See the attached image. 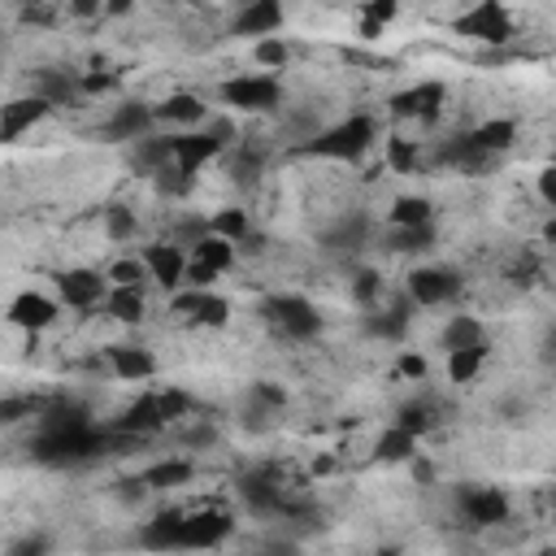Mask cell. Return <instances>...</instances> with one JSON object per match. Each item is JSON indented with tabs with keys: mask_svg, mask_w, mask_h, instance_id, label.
<instances>
[{
	"mask_svg": "<svg viewBox=\"0 0 556 556\" xmlns=\"http://www.w3.org/2000/svg\"><path fill=\"white\" fill-rule=\"evenodd\" d=\"M191 473H195V465L187 456H169V460H156L152 469H143V486L148 491H174V486L191 482Z\"/></svg>",
	"mask_w": 556,
	"mask_h": 556,
	"instance_id": "32",
	"label": "cell"
},
{
	"mask_svg": "<svg viewBox=\"0 0 556 556\" xmlns=\"http://www.w3.org/2000/svg\"><path fill=\"white\" fill-rule=\"evenodd\" d=\"M169 308H174V313H182L191 326H208V330H217V326H226V321H230V300H226V295H217V291H208V287L174 291Z\"/></svg>",
	"mask_w": 556,
	"mask_h": 556,
	"instance_id": "13",
	"label": "cell"
},
{
	"mask_svg": "<svg viewBox=\"0 0 556 556\" xmlns=\"http://www.w3.org/2000/svg\"><path fill=\"white\" fill-rule=\"evenodd\" d=\"M486 352H491L486 343L452 348V352H447V382H460V387H465V382H473V378H478V369L486 365Z\"/></svg>",
	"mask_w": 556,
	"mask_h": 556,
	"instance_id": "36",
	"label": "cell"
},
{
	"mask_svg": "<svg viewBox=\"0 0 556 556\" xmlns=\"http://www.w3.org/2000/svg\"><path fill=\"white\" fill-rule=\"evenodd\" d=\"M452 30L460 39H473V43H486V48H504L513 39V13L504 9V0H473L452 22Z\"/></svg>",
	"mask_w": 556,
	"mask_h": 556,
	"instance_id": "6",
	"label": "cell"
},
{
	"mask_svg": "<svg viewBox=\"0 0 556 556\" xmlns=\"http://www.w3.org/2000/svg\"><path fill=\"white\" fill-rule=\"evenodd\" d=\"M104 274H109V282H113V287H143V282H152V274H148L143 256H122V261H113Z\"/></svg>",
	"mask_w": 556,
	"mask_h": 556,
	"instance_id": "42",
	"label": "cell"
},
{
	"mask_svg": "<svg viewBox=\"0 0 556 556\" xmlns=\"http://www.w3.org/2000/svg\"><path fill=\"white\" fill-rule=\"evenodd\" d=\"M395 13H400V0H365V9H361V22L387 26V22H395Z\"/></svg>",
	"mask_w": 556,
	"mask_h": 556,
	"instance_id": "51",
	"label": "cell"
},
{
	"mask_svg": "<svg viewBox=\"0 0 556 556\" xmlns=\"http://www.w3.org/2000/svg\"><path fill=\"white\" fill-rule=\"evenodd\" d=\"M348 291H352V300H356L361 308H369V304L382 300V274H378V269H356L352 282H348Z\"/></svg>",
	"mask_w": 556,
	"mask_h": 556,
	"instance_id": "44",
	"label": "cell"
},
{
	"mask_svg": "<svg viewBox=\"0 0 556 556\" xmlns=\"http://www.w3.org/2000/svg\"><path fill=\"white\" fill-rule=\"evenodd\" d=\"M139 0H104V17H130Z\"/></svg>",
	"mask_w": 556,
	"mask_h": 556,
	"instance_id": "58",
	"label": "cell"
},
{
	"mask_svg": "<svg viewBox=\"0 0 556 556\" xmlns=\"http://www.w3.org/2000/svg\"><path fill=\"white\" fill-rule=\"evenodd\" d=\"M139 543H143V547H161V552L182 547V508H165V513H156V517L143 526Z\"/></svg>",
	"mask_w": 556,
	"mask_h": 556,
	"instance_id": "28",
	"label": "cell"
},
{
	"mask_svg": "<svg viewBox=\"0 0 556 556\" xmlns=\"http://www.w3.org/2000/svg\"><path fill=\"white\" fill-rule=\"evenodd\" d=\"M117 439L113 426L91 421V413L74 400H48L39 408V430L30 439V456L39 465H83L104 456V447Z\"/></svg>",
	"mask_w": 556,
	"mask_h": 556,
	"instance_id": "1",
	"label": "cell"
},
{
	"mask_svg": "<svg viewBox=\"0 0 556 556\" xmlns=\"http://www.w3.org/2000/svg\"><path fill=\"white\" fill-rule=\"evenodd\" d=\"M387 104H391L395 122H439V113L447 104V83L443 78H421V83L395 91Z\"/></svg>",
	"mask_w": 556,
	"mask_h": 556,
	"instance_id": "7",
	"label": "cell"
},
{
	"mask_svg": "<svg viewBox=\"0 0 556 556\" xmlns=\"http://www.w3.org/2000/svg\"><path fill=\"white\" fill-rule=\"evenodd\" d=\"M252 56H256L261 70L278 74V70H287V61H291V43H287L282 35H265V39L252 43Z\"/></svg>",
	"mask_w": 556,
	"mask_h": 556,
	"instance_id": "41",
	"label": "cell"
},
{
	"mask_svg": "<svg viewBox=\"0 0 556 556\" xmlns=\"http://www.w3.org/2000/svg\"><path fill=\"white\" fill-rule=\"evenodd\" d=\"M434 161H439V165H452V169H460V174H482L495 156L473 139V130H460V135H452V139L439 143Z\"/></svg>",
	"mask_w": 556,
	"mask_h": 556,
	"instance_id": "21",
	"label": "cell"
},
{
	"mask_svg": "<svg viewBox=\"0 0 556 556\" xmlns=\"http://www.w3.org/2000/svg\"><path fill=\"white\" fill-rule=\"evenodd\" d=\"M104 235L113 243H126L139 235V213L130 204H104Z\"/></svg>",
	"mask_w": 556,
	"mask_h": 556,
	"instance_id": "40",
	"label": "cell"
},
{
	"mask_svg": "<svg viewBox=\"0 0 556 556\" xmlns=\"http://www.w3.org/2000/svg\"><path fill=\"white\" fill-rule=\"evenodd\" d=\"M70 4V17H100L104 13V0H65Z\"/></svg>",
	"mask_w": 556,
	"mask_h": 556,
	"instance_id": "57",
	"label": "cell"
},
{
	"mask_svg": "<svg viewBox=\"0 0 556 556\" xmlns=\"http://www.w3.org/2000/svg\"><path fill=\"white\" fill-rule=\"evenodd\" d=\"M408 291H404V300H395V304H369L365 313H361V330L369 334V339H378V343H400L404 334H408Z\"/></svg>",
	"mask_w": 556,
	"mask_h": 556,
	"instance_id": "19",
	"label": "cell"
},
{
	"mask_svg": "<svg viewBox=\"0 0 556 556\" xmlns=\"http://www.w3.org/2000/svg\"><path fill=\"white\" fill-rule=\"evenodd\" d=\"M161 426H169V421L161 417L156 391H152V395H139L135 404H126V408H122V417L113 421V430H117V434H126V439H135V434H152V430H161Z\"/></svg>",
	"mask_w": 556,
	"mask_h": 556,
	"instance_id": "25",
	"label": "cell"
},
{
	"mask_svg": "<svg viewBox=\"0 0 556 556\" xmlns=\"http://www.w3.org/2000/svg\"><path fill=\"white\" fill-rule=\"evenodd\" d=\"M261 313H265V321H269L282 339H291V343H308V339H317L321 326H326L321 313H317V304L304 300V295H291V291L261 300Z\"/></svg>",
	"mask_w": 556,
	"mask_h": 556,
	"instance_id": "4",
	"label": "cell"
},
{
	"mask_svg": "<svg viewBox=\"0 0 556 556\" xmlns=\"http://www.w3.org/2000/svg\"><path fill=\"white\" fill-rule=\"evenodd\" d=\"M239 252H243V256H256V252H265V235H256V230H252V235L239 243Z\"/></svg>",
	"mask_w": 556,
	"mask_h": 556,
	"instance_id": "59",
	"label": "cell"
},
{
	"mask_svg": "<svg viewBox=\"0 0 556 556\" xmlns=\"http://www.w3.org/2000/svg\"><path fill=\"white\" fill-rule=\"evenodd\" d=\"M539 361L556 369V321H552V326L543 330V339H539Z\"/></svg>",
	"mask_w": 556,
	"mask_h": 556,
	"instance_id": "56",
	"label": "cell"
},
{
	"mask_svg": "<svg viewBox=\"0 0 556 556\" xmlns=\"http://www.w3.org/2000/svg\"><path fill=\"white\" fill-rule=\"evenodd\" d=\"M543 239H547V243H556V217H552V222L543 226Z\"/></svg>",
	"mask_w": 556,
	"mask_h": 556,
	"instance_id": "60",
	"label": "cell"
},
{
	"mask_svg": "<svg viewBox=\"0 0 556 556\" xmlns=\"http://www.w3.org/2000/svg\"><path fill=\"white\" fill-rule=\"evenodd\" d=\"M104 356H109L113 378H122V382H148L156 374V352L143 343H113Z\"/></svg>",
	"mask_w": 556,
	"mask_h": 556,
	"instance_id": "23",
	"label": "cell"
},
{
	"mask_svg": "<svg viewBox=\"0 0 556 556\" xmlns=\"http://www.w3.org/2000/svg\"><path fill=\"white\" fill-rule=\"evenodd\" d=\"M235 495L243 500V508L248 513H256V517H278V513H295V504H287V495H282V478H278V469L265 460V465H252V469H243L239 478H235Z\"/></svg>",
	"mask_w": 556,
	"mask_h": 556,
	"instance_id": "5",
	"label": "cell"
},
{
	"mask_svg": "<svg viewBox=\"0 0 556 556\" xmlns=\"http://www.w3.org/2000/svg\"><path fill=\"white\" fill-rule=\"evenodd\" d=\"M43 552H52V539L48 534H22V539H13L4 547V556H43Z\"/></svg>",
	"mask_w": 556,
	"mask_h": 556,
	"instance_id": "50",
	"label": "cell"
},
{
	"mask_svg": "<svg viewBox=\"0 0 556 556\" xmlns=\"http://www.w3.org/2000/svg\"><path fill=\"white\" fill-rule=\"evenodd\" d=\"M282 22H287V9H282V0H252V4H239L235 9V17H230V35L235 39H265V35H278L282 30Z\"/></svg>",
	"mask_w": 556,
	"mask_h": 556,
	"instance_id": "14",
	"label": "cell"
},
{
	"mask_svg": "<svg viewBox=\"0 0 556 556\" xmlns=\"http://www.w3.org/2000/svg\"><path fill=\"white\" fill-rule=\"evenodd\" d=\"M174 161V143H169V135H143V139H135L130 143V165L139 169V174H156V169H165Z\"/></svg>",
	"mask_w": 556,
	"mask_h": 556,
	"instance_id": "27",
	"label": "cell"
},
{
	"mask_svg": "<svg viewBox=\"0 0 556 556\" xmlns=\"http://www.w3.org/2000/svg\"><path fill=\"white\" fill-rule=\"evenodd\" d=\"M152 130H156V104H148V100H122L100 122V139L104 143H135V139H143Z\"/></svg>",
	"mask_w": 556,
	"mask_h": 556,
	"instance_id": "9",
	"label": "cell"
},
{
	"mask_svg": "<svg viewBox=\"0 0 556 556\" xmlns=\"http://www.w3.org/2000/svg\"><path fill=\"white\" fill-rule=\"evenodd\" d=\"M156 404H161V417H165V421H178V417L191 413V395H187L182 387H165V391H156Z\"/></svg>",
	"mask_w": 556,
	"mask_h": 556,
	"instance_id": "48",
	"label": "cell"
},
{
	"mask_svg": "<svg viewBox=\"0 0 556 556\" xmlns=\"http://www.w3.org/2000/svg\"><path fill=\"white\" fill-rule=\"evenodd\" d=\"M387 217L391 226H421V222H434V204L426 195H400Z\"/></svg>",
	"mask_w": 556,
	"mask_h": 556,
	"instance_id": "39",
	"label": "cell"
},
{
	"mask_svg": "<svg viewBox=\"0 0 556 556\" xmlns=\"http://www.w3.org/2000/svg\"><path fill=\"white\" fill-rule=\"evenodd\" d=\"M374 456H378L382 465H404V460H413V456H417V434L391 421V426L378 434V443H374Z\"/></svg>",
	"mask_w": 556,
	"mask_h": 556,
	"instance_id": "29",
	"label": "cell"
},
{
	"mask_svg": "<svg viewBox=\"0 0 556 556\" xmlns=\"http://www.w3.org/2000/svg\"><path fill=\"white\" fill-rule=\"evenodd\" d=\"M208 230L222 235V239H230V243H243V239L252 235V217H248L243 208L226 204V208H217V213L208 217Z\"/></svg>",
	"mask_w": 556,
	"mask_h": 556,
	"instance_id": "37",
	"label": "cell"
},
{
	"mask_svg": "<svg viewBox=\"0 0 556 556\" xmlns=\"http://www.w3.org/2000/svg\"><path fill=\"white\" fill-rule=\"evenodd\" d=\"M265 156H269V148L256 135H243L239 148H235V156H230V178L235 182H256V174L265 169Z\"/></svg>",
	"mask_w": 556,
	"mask_h": 556,
	"instance_id": "30",
	"label": "cell"
},
{
	"mask_svg": "<svg viewBox=\"0 0 556 556\" xmlns=\"http://www.w3.org/2000/svg\"><path fill=\"white\" fill-rule=\"evenodd\" d=\"M382 161H387L391 174H417V169H421V143L408 139V135H387Z\"/></svg>",
	"mask_w": 556,
	"mask_h": 556,
	"instance_id": "33",
	"label": "cell"
},
{
	"mask_svg": "<svg viewBox=\"0 0 556 556\" xmlns=\"http://www.w3.org/2000/svg\"><path fill=\"white\" fill-rule=\"evenodd\" d=\"M456 508L469 526H504L513 504L500 486H486V482H460L456 486Z\"/></svg>",
	"mask_w": 556,
	"mask_h": 556,
	"instance_id": "8",
	"label": "cell"
},
{
	"mask_svg": "<svg viewBox=\"0 0 556 556\" xmlns=\"http://www.w3.org/2000/svg\"><path fill=\"white\" fill-rule=\"evenodd\" d=\"M139 256H143L152 282H156L161 291L174 295L178 287H187V265H191V256L182 252V243H174V239H156V243H148Z\"/></svg>",
	"mask_w": 556,
	"mask_h": 556,
	"instance_id": "11",
	"label": "cell"
},
{
	"mask_svg": "<svg viewBox=\"0 0 556 556\" xmlns=\"http://www.w3.org/2000/svg\"><path fill=\"white\" fill-rule=\"evenodd\" d=\"M282 130H287V139H295V148H300L304 139H313V135L321 130V117H317L313 109H295V113H287Z\"/></svg>",
	"mask_w": 556,
	"mask_h": 556,
	"instance_id": "45",
	"label": "cell"
},
{
	"mask_svg": "<svg viewBox=\"0 0 556 556\" xmlns=\"http://www.w3.org/2000/svg\"><path fill=\"white\" fill-rule=\"evenodd\" d=\"M204 235H213V230H208V217L187 213V217H178V222H174V235H169V239H174V243H182V248H195Z\"/></svg>",
	"mask_w": 556,
	"mask_h": 556,
	"instance_id": "47",
	"label": "cell"
},
{
	"mask_svg": "<svg viewBox=\"0 0 556 556\" xmlns=\"http://www.w3.org/2000/svg\"><path fill=\"white\" fill-rule=\"evenodd\" d=\"M22 9H39V4H48V0H17Z\"/></svg>",
	"mask_w": 556,
	"mask_h": 556,
	"instance_id": "61",
	"label": "cell"
},
{
	"mask_svg": "<svg viewBox=\"0 0 556 556\" xmlns=\"http://www.w3.org/2000/svg\"><path fill=\"white\" fill-rule=\"evenodd\" d=\"M439 343H443V352H452V348H473V343H486V326H482L473 313H452V317L443 321V334H439Z\"/></svg>",
	"mask_w": 556,
	"mask_h": 556,
	"instance_id": "31",
	"label": "cell"
},
{
	"mask_svg": "<svg viewBox=\"0 0 556 556\" xmlns=\"http://www.w3.org/2000/svg\"><path fill=\"white\" fill-rule=\"evenodd\" d=\"M30 91L43 96L52 109H65V104H78V100H83V74L56 70V65H39V70L30 74Z\"/></svg>",
	"mask_w": 556,
	"mask_h": 556,
	"instance_id": "17",
	"label": "cell"
},
{
	"mask_svg": "<svg viewBox=\"0 0 556 556\" xmlns=\"http://www.w3.org/2000/svg\"><path fill=\"white\" fill-rule=\"evenodd\" d=\"M169 143H174V165H178V169H187V174H200V165H208L213 156H222V152H226V143H222L208 126L174 130V135H169Z\"/></svg>",
	"mask_w": 556,
	"mask_h": 556,
	"instance_id": "16",
	"label": "cell"
},
{
	"mask_svg": "<svg viewBox=\"0 0 556 556\" xmlns=\"http://www.w3.org/2000/svg\"><path fill=\"white\" fill-rule=\"evenodd\" d=\"M191 256L226 274V269L235 265V256H239V243H230V239H222V235H204V239L191 248Z\"/></svg>",
	"mask_w": 556,
	"mask_h": 556,
	"instance_id": "38",
	"label": "cell"
},
{
	"mask_svg": "<svg viewBox=\"0 0 556 556\" xmlns=\"http://www.w3.org/2000/svg\"><path fill=\"white\" fill-rule=\"evenodd\" d=\"M56 317H61V295H43V291L30 287V291H17L9 300V326L26 330V334L48 330Z\"/></svg>",
	"mask_w": 556,
	"mask_h": 556,
	"instance_id": "15",
	"label": "cell"
},
{
	"mask_svg": "<svg viewBox=\"0 0 556 556\" xmlns=\"http://www.w3.org/2000/svg\"><path fill=\"white\" fill-rule=\"evenodd\" d=\"M534 191H539V200H543V204L556 213V165H543V169H539Z\"/></svg>",
	"mask_w": 556,
	"mask_h": 556,
	"instance_id": "52",
	"label": "cell"
},
{
	"mask_svg": "<svg viewBox=\"0 0 556 556\" xmlns=\"http://www.w3.org/2000/svg\"><path fill=\"white\" fill-rule=\"evenodd\" d=\"M217 274H222V269H213V265H204V261L191 256V265H187V287H213Z\"/></svg>",
	"mask_w": 556,
	"mask_h": 556,
	"instance_id": "53",
	"label": "cell"
},
{
	"mask_svg": "<svg viewBox=\"0 0 556 556\" xmlns=\"http://www.w3.org/2000/svg\"><path fill=\"white\" fill-rule=\"evenodd\" d=\"M104 313L122 326H139L148 317V291L143 287H109L104 295Z\"/></svg>",
	"mask_w": 556,
	"mask_h": 556,
	"instance_id": "26",
	"label": "cell"
},
{
	"mask_svg": "<svg viewBox=\"0 0 556 556\" xmlns=\"http://www.w3.org/2000/svg\"><path fill=\"white\" fill-rule=\"evenodd\" d=\"M460 274L456 269H443V265H417L408 278H404V291L413 304L421 308H439V304H452L460 295Z\"/></svg>",
	"mask_w": 556,
	"mask_h": 556,
	"instance_id": "10",
	"label": "cell"
},
{
	"mask_svg": "<svg viewBox=\"0 0 556 556\" xmlns=\"http://www.w3.org/2000/svg\"><path fill=\"white\" fill-rule=\"evenodd\" d=\"M109 87H113V74H100V70L83 74V96H100V91H109Z\"/></svg>",
	"mask_w": 556,
	"mask_h": 556,
	"instance_id": "55",
	"label": "cell"
},
{
	"mask_svg": "<svg viewBox=\"0 0 556 556\" xmlns=\"http://www.w3.org/2000/svg\"><path fill=\"white\" fill-rule=\"evenodd\" d=\"M222 104H230L235 113H278L287 91H282V78L261 70V74H235L217 87Z\"/></svg>",
	"mask_w": 556,
	"mask_h": 556,
	"instance_id": "3",
	"label": "cell"
},
{
	"mask_svg": "<svg viewBox=\"0 0 556 556\" xmlns=\"http://www.w3.org/2000/svg\"><path fill=\"white\" fill-rule=\"evenodd\" d=\"M109 274H100V269H91V265H74V269H65V274H56V295H61V304H70V308H96V304H104V295H109Z\"/></svg>",
	"mask_w": 556,
	"mask_h": 556,
	"instance_id": "12",
	"label": "cell"
},
{
	"mask_svg": "<svg viewBox=\"0 0 556 556\" xmlns=\"http://www.w3.org/2000/svg\"><path fill=\"white\" fill-rule=\"evenodd\" d=\"M473 139H478L491 156H500V152H508V148L517 143V117H486V122L473 126Z\"/></svg>",
	"mask_w": 556,
	"mask_h": 556,
	"instance_id": "34",
	"label": "cell"
},
{
	"mask_svg": "<svg viewBox=\"0 0 556 556\" xmlns=\"http://www.w3.org/2000/svg\"><path fill=\"white\" fill-rule=\"evenodd\" d=\"M395 426H404V430H413L417 439L434 426V408L426 404V400H408V404H400L395 408Z\"/></svg>",
	"mask_w": 556,
	"mask_h": 556,
	"instance_id": "43",
	"label": "cell"
},
{
	"mask_svg": "<svg viewBox=\"0 0 556 556\" xmlns=\"http://www.w3.org/2000/svg\"><path fill=\"white\" fill-rule=\"evenodd\" d=\"M434 243H439L434 222H421V226H391V235H387V248H391V252H404V256L430 252Z\"/></svg>",
	"mask_w": 556,
	"mask_h": 556,
	"instance_id": "35",
	"label": "cell"
},
{
	"mask_svg": "<svg viewBox=\"0 0 556 556\" xmlns=\"http://www.w3.org/2000/svg\"><path fill=\"white\" fill-rule=\"evenodd\" d=\"M426 369H430V365H426L421 352H404V356H400V374H404V378H426Z\"/></svg>",
	"mask_w": 556,
	"mask_h": 556,
	"instance_id": "54",
	"label": "cell"
},
{
	"mask_svg": "<svg viewBox=\"0 0 556 556\" xmlns=\"http://www.w3.org/2000/svg\"><path fill=\"white\" fill-rule=\"evenodd\" d=\"M230 4H235V9H239V4H252V0H230Z\"/></svg>",
	"mask_w": 556,
	"mask_h": 556,
	"instance_id": "62",
	"label": "cell"
},
{
	"mask_svg": "<svg viewBox=\"0 0 556 556\" xmlns=\"http://www.w3.org/2000/svg\"><path fill=\"white\" fill-rule=\"evenodd\" d=\"M378 143V122L369 117V113H352V117H343V122H334V126H321L313 139H304L295 152L300 156H317V161H343V165H352V161H361L369 148Z\"/></svg>",
	"mask_w": 556,
	"mask_h": 556,
	"instance_id": "2",
	"label": "cell"
},
{
	"mask_svg": "<svg viewBox=\"0 0 556 556\" xmlns=\"http://www.w3.org/2000/svg\"><path fill=\"white\" fill-rule=\"evenodd\" d=\"M152 182H156V191H161V195H187V191H191V182H195V174H187V169H178V165L169 161L165 169H156V174H152Z\"/></svg>",
	"mask_w": 556,
	"mask_h": 556,
	"instance_id": "46",
	"label": "cell"
},
{
	"mask_svg": "<svg viewBox=\"0 0 556 556\" xmlns=\"http://www.w3.org/2000/svg\"><path fill=\"white\" fill-rule=\"evenodd\" d=\"M369 235H374V217H369L365 208H348V213H339V217L321 230V243H326L330 252H361V248L369 243Z\"/></svg>",
	"mask_w": 556,
	"mask_h": 556,
	"instance_id": "18",
	"label": "cell"
},
{
	"mask_svg": "<svg viewBox=\"0 0 556 556\" xmlns=\"http://www.w3.org/2000/svg\"><path fill=\"white\" fill-rule=\"evenodd\" d=\"M235 534V521L226 513H182V547H217Z\"/></svg>",
	"mask_w": 556,
	"mask_h": 556,
	"instance_id": "22",
	"label": "cell"
},
{
	"mask_svg": "<svg viewBox=\"0 0 556 556\" xmlns=\"http://www.w3.org/2000/svg\"><path fill=\"white\" fill-rule=\"evenodd\" d=\"M39 408H43V400H30V395H4V400H0V421L13 426V421H22L26 413H39Z\"/></svg>",
	"mask_w": 556,
	"mask_h": 556,
	"instance_id": "49",
	"label": "cell"
},
{
	"mask_svg": "<svg viewBox=\"0 0 556 556\" xmlns=\"http://www.w3.org/2000/svg\"><path fill=\"white\" fill-rule=\"evenodd\" d=\"M48 113H52V104H48L43 96H35V91H30V96L9 100V104H4V113H0V139H4V143H17V139H22L26 130H35Z\"/></svg>",
	"mask_w": 556,
	"mask_h": 556,
	"instance_id": "20",
	"label": "cell"
},
{
	"mask_svg": "<svg viewBox=\"0 0 556 556\" xmlns=\"http://www.w3.org/2000/svg\"><path fill=\"white\" fill-rule=\"evenodd\" d=\"M156 122L174 126V130H195L208 122V104L195 96V91H174L156 104Z\"/></svg>",
	"mask_w": 556,
	"mask_h": 556,
	"instance_id": "24",
	"label": "cell"
}]
</instances>
